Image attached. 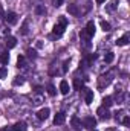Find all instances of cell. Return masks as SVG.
Masks as SVG:
<instances>
[{
  "instance_id": "obj_24",
  "label": "cell",
  "mask_w": 130,
  "mask_h": 131,
  "mask_svg": "<svg viewBox=\"0 0 130 131\" xmlns=\"http://www.w3.org/2000/svg\"><path fill=\"white\" fill-rule=\"evenodd\" d=\"M116 3H118V0H113V2L110 3V6L107 8V11H109V12H112V11H113V9L116 8Z\"/></svg>"
},
{
  "instance_id": "obj_2",
  "label": "cell",
  "mask_w": 130,
  "mask_h": 131,
  "mask_svg": "<svg viewBox=\"0 0 130 131\" xmlns=\"http://www.w3.org/2000/svg\"><path fill=\"white\" fill-rule=\"evenodd\" d=\"M83 127H86V128H89V130H94V128L97 127V119L92 117V116H87V117L83 121Z\"/></svg>"
},
{
  "instance_id": "obj_30",
  "label": "cell",
  "mask_w": 130,
  "mask_h": 131,
  "mask_svg": "<svg viewBox=\"0 0 130 131\" xmlns=\"http://www.w3.org/2000/svg\"><path fill=\"white\" fill-rule=\"evenodd\" d=\"M73 85H75V89H80V81L75 79V81H73Z\"/></svg>"
},
{
  "instance_id": "obj_28",
  "label": "cell",
  "mask_w": 130,
  "mask_h": 131,
  "mask_svg": "<svg viewBox=\"0 0 130 131\" xmlns=\"http://www.w3.org/2000/svg\"><path fill=\"white\" fill-rule=\"evenodd\" d=\"M26 32H28V21H25V25L22 28V34H26Z\"/></svg>"
},
{
  "instance_id": "obj_34",
  "label": "cell",
  "mask_w": 130,
  "mask_h": 131,
  "mask_svg": "<svg viewBox=\"0 0 130 131\" xmlns=\"http://www.w3.org/2000/svg\"><path fill=\"white\" fill-rule=\"evenodd\" d=\"M92 131H97V130H95V128H94V130H92Z\"/></svg>"
},
{
  "instance_id": "obj_33",
  "label": "cell",
  "mask_w": 130,
  "mask_h": 131,
  "mask_svg": "<svg viewBox=\"0 0 130 131\" xmlns=\"http://www.w3.org/2000/svg\"><path fill=\"white\" fill-rule=\"evenodd\" d=\"M107 131H118V130H115V128H110V130H107Z\"/></svg>"
},
{
  "instance_id": "obj_20",
  "label": "cell",
  "mask_w": 130,
  "mask_h": 131,
  "mask_svg": "<svg viewBox=\"0 0 130 131\" xmlns=\"http://www.w3.org/2000/svg\"><path fill=\"white\" fill-rule=\"evenodd\" d=\"M48 95H49V96H55V95H57V90H55V87H54L52 84L48 85Z\"/></svg>"
},
{
  "instance_id": "obj_27",
  "label": "cell",
  "mask_w": 130,
  "mask_h": 131,
  "mask_svg": "<svg viewBox=\"0 0 130 131\" xmlns=\"http://www.w3.org/2000/svg\"><path fill=\"white\" fill-rule=\"evenodd\" d=\"M41 102H43V98H41V96H37V98L34 99V104H35V105H38V104H41Z\"/></svg>"
},
{
  "instance_id": "obj_22",
  "label": "cell",
  "mask_w": 130,
  "mask_h": 131,
  "mask_svg": "<svg viewBox=\"0 0 130 131\" xmlns=\"http://www.w3.org/2000/svg\"><path fill=\"white\" fill-rule=\"evenodd\" d=\"M8 76V69L6 67H0V78H6Z\"/></svg>"
},
{
  "instance_id": "obj_16",
  "label": "cell",
  "mask_w": 130,
  "mask_h": 131,
  "mask_svg": "<svg viewBox=\"0 0 130 131\" xmlns=\"http://www.w3.org/2000/svg\"><path fill=\"white\" fill-rule=\"evenodd\" d=\"M0 63L2 64H8L9 63V53H8V50L0 53Z\"/></svg>"
},
{
  "instance_id": "obj_29",
  "label": "cell",
  "mask_w": 130,
  "mask_h": 131,
  "mask_svg": "<svg viewBox=\"0 0 130 131\" xmlns=\"http://www.w3.org/2000/svg\"><path fill=\"white\" fill-rule=\"evenodd\" d=\"M3 17H5V11H3V6L0 5V20H2Z\"/></svg>"
},
{
  "instance_id": "obj_15",
  "label": "cell",
  "mask_w": 130,
  "mask_h": 131,
  "mask_svg": "<svg viewBox=\"0 0 130 131\" xmlns=\"http://www.w3.org/2000/svg\"><path fill=\"white\" fill-rule=\"evenodd\" d=\"M116 44H118V46H126V44H129V35L126 34V35H123L121 38H118Z\"/></svg>"
},
{
  "instance_id": "obj_32",
  "label": "cell",
  "mask_w": 130,
  "mask_h": 131,
  "mask_svg": "<svg viewBox=\"0 0 130 131\" xmlns=\"http://www.w3.org/2000/svg\"><path fill=\"white\" fill-rule=\"evenodd\" d=\"M95 2H97L98 5H101V3H104V2H106V0H95Z\"/></svg>"
},
{
  "instance_id": "obj_21",
  "label": "cell",
  "mask_w": 130,
  "mask_h": 131,
  "mask_svg": "<svg viewBox=\"0 0 130 131\" xmlns=\"http://www.w3.org/2000/svg\"><path fill=\"white\" fill-rule=\"evenodd\" d=\"M23 82H25V79H23V76H17V78L14 79V85H18V84L22 85Z\"/></svg>"
},
{
  "instance_id": "obj_1",
  "label": "cell",
  "mask_w": 130,
  "mask_h": 131,
  "mask_svg": "<svg viewBox=\"0 0 130 131\" xmlns=\"http://www.w3.org/2000/svg\"><path fill=\"white\" fill-rule=\"evenodd\" d=\"M66 26H67V18H66V17H60L58 23L54 26V31H52V34H54L55 37H61V35L64 34Z\"/></svg>"
},
{
  "instance_id": "obj_11",
  "label": "cell",
  "mask_w": 130,
  "mask_h": 131,
  "mask_svg": "<svg viewBox=\"0 0 130 131\" xmlns=\"http://www.w3.org/2000/svg\"><path fill=\"white\" fill-rule=\"evenodd\" d=\"M26 128H28V127H26V124H25V122H17L14 127H11V128H9V131H25Z\"/></svg>"
},
{
  "instance_id": "obj_18",
  "label": "cell",
  "mask_w": 130,
  "mask_h": 131,
  "mask_svg": "<svg viewBox=\"0 0 130 131\" xmlns=\"http://www.w3.org/2000/svg\"><path fill=\"white\" fill-rule=\"evenodd\" d=\"M112 101H113V99H112V96H106V98L103 99V107H107V108H109V107L113 104Z\"/></svg>"
},
{
  "instance_id": "obj_17",
  "label": "cell",
  "mask_w": 130,
  "mask_h": 131,
  "mask_svg": "<svg viewBox=\"0 0 130 131\" xmlns=\"http://www.w3.org/2000/svg\"><path fill=\"white\" fill-rule=\"evenodd\" d=\"M113 60H115V55H113L112 52H107L106 57H104V61H106L107 64H110V63H113Z\"/></svg>"
},
{
  "instance_id": "obj_10",
  "label": "cell",
  "mask_w": 130,
  "mask_h": 131,
  "mask_svg": "<svg viewBox=\"0 0 130 131\" xmlns=\"http://www.w3.org/2000/svg\"><path fill=\"white\" fill-rule=\"evenodd\" d=\"M67 12H69L70 15H78V14H80V9H78V6H77V5L69 3V5H67Z\"/></svg>"
},
{
  "instance_id": "obj_4",
  "label": "cell",
  "mask_w": 130,
  "mask_h": 131,
  "mask_svg": "<svg viewBox=\"0 0 130 131\" xmlns=\"http://www.w3.org/2000/svg\"><path fill=\"white\" fill-rule=\"evenodd\" d=\"M97 114L99 116V119H103V121L110 119V111L107 110V107H99L97 110Z\"/></svg>"
},
{
  "instance_id": "obj_6",
  "label": "cell",
  "mask_w": 130,
  "mask_h": 131,
  "mask_svg": "<svg viewBox=\"0 0 130 131\" xmlns=\"http://www.w3.org/2000/svg\"><path fill=\"white\" fill-rule=\"evenodd\" d=\"M5 20H6V23L8 25H15L17 23V14L15 12H8V14H5V17H3Z\"/></svg>"
},
{
  "instance_id": "obj_19",
  "label": "cell",
  "mask_w": 130,
  "mask_h": 131,
  "mask_svg": "<svg viewBox=\"0 0 130 131\" xmlns=\"http://www.w3.org/2000/svg\"><path fill=\"white\" fill-rule=\"evenodd\" d=\"M101 28H103V31H104V32H109V31L112 29L110 23H107L106 20H101Z\"/></svg>"
},
{
  "instance_id": "obj_7",
  "label": "cell",
  "mask_w": 130,
  "mask_h": 131,
  "mask_svg": "<svg viewBox=\"0 0 130 131\" xmlns=\"http://www.w3.org/2000/svg\"><path fill=\"white\" fill-rule=\"evenodd\" d=\"M49 114H51V110H49L48 107H44V108L38 110V113H37V117H38L40 121H46V119L49 117Z\"/></svg>"
},
{
  "instance_id": "obj_13",
  "label": "cell",
  "mask_w": 130,
  "mask_h": 131,
  "mask_svg": "<svg viewBox=\"0 0 130 131\" xmlns=\"http://www.w3.org/2000/svg\"><path fill=\"white\" fill-rule=\"evenodd\" d=\"M94 101V90H86V96H84V102L87 105H90Z\"/></svg>"
},
{
  "instance_id": "obj_31",
  "label": "cell",
  "mask_w": 130,
  "mask_h": 131,
  "mask_svg": "<svg viewBox=\"0 0 130 131\" xmlns=\"http://www.w3.org/2000/svg\"><path fill=\"white\" fill-rule=\"evenodd\" d=\"M54 3H55V6H60V5H61V3H63V0H55V2H54Z\"/></svg>"
},
{
  "instance_id": "obj_5",
  "label": "cell",
  "mask_w": 130,
  "mask_h": 131,
  "mask_svg": "<svg viewBox=\"0 0 130 131\" xmlns=\"http://www.w3.org/2000/svg\"><path fill=\"white\" fill-rule=\"evenodd\" d=\"M70 125H72L73 130H77V131H80L83 128V122H81V119L78 116H72L70 117Z\"/></svg>"
},
{
  "instance_id": "obj_3",
  "label": "cell",
  "mask_w": 130,
  "mask_h": 131,
  "mask_svg": "<svg viewBox=\"0 0 130 131\" xmlns=\"http://www.w3.org/2000/svg\"><path fill=\"white\" fill-rule=\"evenodd\" d=\"M83 32H84V35H87V38H92V37L95 35V23H94V21H87L86 29H84Z\"/></svg>"
},
{
  "instance_id": "obj_25",
  "label": "cell",
  "mask_w": 130,
  "mask_h": 131,
  "mask_svg": "<svg viewBox=\"0 0 130 131\" xmlns=\"http://www.w3.org/2000/svg\"><path fill=\"white\" fill-rule=\"evenodd\" d=\"M129 124H130V117H129V116H124V119H123V125H126V127H127Z\"/></svg>"
},
{
  "instance_id": "obj_23",
  "label": "cell",
  "mask_w": 130,
  "mask_h": 131,
  "mask_svg": "<svg viewBox=\"0 0 130 131\" xmlns=\"http://www.w3.org/2000/svg\"><path fill=\"white\" fill-rule=\"evenodd\" d=\"M35 12H37V14H46V9H44V6L40 5V6L35 8Z\"/></svg>"
},
{
  "instance_id": "obj_8",
  "label": "cell",
  "mask_w": 130,
  "mask_h": 131,
  "mask_svg": "<svg viewBox=\"0 0 130 131\" xmlns=\"http://www.w3.org/2000/svg\"><path fill=\"white\" fill-rule=\"evenodd\" d=\"M5 44H6V47H8V49H14V47L17 46V38H15V37L8 35V37H6V40H5Z\"/></svg>"
},
{
  "instance_id": "obj_9",
  "label": "cell",
  "mask_w": 130,
  "mask_h": 131,
  "mask_svg": "<svg viewBox=\"0 0 130 131\" xmlns=\"http://www.w3.org/2000/svg\"><path fill=\"white\" fill-rule=\"evenodd\" d=\"M64 121H66L64 113H57L55 117H54V124H55V125H61V124H64Z\"/></svg>"
},
{
  "instance_id": "obj_12",
  "label": "cell",
  "mask_w": 130,
  "mask_h": 131,
  "mask_svg": "<svg viewBox=\"0 0 130 131\" xmlns=\"http://www.w3.org/2000/svg\"><path fill=\"white\" fill-rule=\"evenodd\" d=\"M69 90H70V87H69V84H67V81H61L60 82V92H61V95H67L69 93Z\"/></svg>"
},
{
  "instance_id": "obj_26",
  "label": "cell",
  "mask_w": 130,
  "mask_h": 131,
  "mask_svg": "<svg viewBox=\"0 0 130 131\" xmlns=\"http://www.w3.org/2000/svg\"><path fill=\"white\" fill-rule=\"evenodd\" d=\"M28 57H29V58H35V57H37V55H35V50L29 49V50H28Z\"/></svg>"
},
{
  "instance_id": "obj_14",
  "label": "cell",
  "mask_w": 130,
  "mask_h": 131,
  "mask_svg": "<svg viewBox=\"0 0 130 131\" xmlns=\"http://www.w3.org/2000/svg\"><path fill=\"white\" fill-rule=\"evenodd\" d=\"M17 67L18 69H25L26 67V57L18 55V58H17Z\"/></svg>"
}]
</instances>
